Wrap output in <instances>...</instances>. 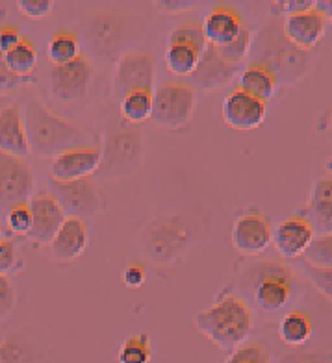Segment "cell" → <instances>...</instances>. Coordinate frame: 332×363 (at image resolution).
Masks as SVG:
<instances>
[{
    "instance_id": "4316f807",
    "label": "cell",
    "mask_w": 332,
    "mask_h": 363,
    "mask_svg": "<svg viewBox=\"0 0 332 363\" xmlns=\"http://www.w3.org/2000/svg\"><path fill=\"white\" fill-rule=\"evenodd\" d=\"M314 325L309 313L301 310L288 311L279 323V335L288 347H303L312 337Z\"/></svg>"
},
{
    "instance_id": "8fae6325",
    "label": "cell",
    "mask_w": 332,
    "mask_h": 363,
    "mask_svg": "<svg viewBox=\"0 0 332 363\" xmlns=\"http://www.w3.org/2000/svg\"><path fill=\"white\" fill-rule=\"evenodd\" d=\"M35 177L26 160L0 152V213L28 202L34 195Z\"/></svg>"
},
{
    "instance_id": "ab89813d",
    "label": "cell",
    "mask_w": 332,
    "mask_h": 363,
    "mask_svg": "<svg viewBox=\"0 0 332 363\" xmlns=\"http://www.w3.org/2000/svg\"><path fill=\"white\" fill-rule=\"evenodd\" d=\"M17 6L30 19H43L52 11L54 2H50V0H21V2H17Z\"/></svg>"
},
{
    "instance_id": "6da1fadb",
    "label": "cell",
    "mask_w": 332,
    "mask_h": 363,
    "mask_svg": "<svg viewBox=\"0 0 332 363\" xmlns=\"http://www.w3.org/2000/svg\"><path fill=\"white\" fill-rule=\"evenodd\" d=\"M250 63H260L275 74L279 86H289L303 80L312 69V54L301 50L286 39L280 17H271L253 35Z\"/></svg>"
},
{
    "instance_id": "836d02e7",
    "label": "cell",
    "mask_w": 332,
    "mask_h": 363,
    "mask_svg": "<svg viewBox=\"0 0 332 363\" xmlns=\"http://www.w3.org/2000/svg\"><path fill=\"white\" fill-rule=\"evenodd\" d=\"M4 223L11 234L15 235H28L32 228V211H30L28 202H21V204L11 206L10 210L4 213Z\"/></svg>"
},
{
    "instance_id": "74e56055",
    "label": "cell",
    "mask_w": 332,
    "mask_h": 363,
    "mask_svg": "<svg viewBox=\"0 0 332 363\" xmlns=\"http://www.w3.org/2000/svg\"><path fill=\"white\" fill-rule=\"evenodd\" d=\"M303 269L304 272H306V277L310 278V282L316 286V289H318L325 298L332 301V269L312 267L309 263H303Z\"/></svg>"
},
{
    "instance_id": "d6986e66",
    "label": "cell",
    "mask_w": 332,
    "mask_h": 363,
    "mask_svg": "<svg viewBox=\"0 0 332 363\" xmlns=\"http://www.w3.org/2000/svg\"><path fill=\"white\" fill-rule=\"evenodd\" d=\"M314 241V225L306 216L295 213L280 223L273 232L277 252L286 259L303 258Z\"/></svg>"
},
{
    "instance_id": "c3c4849f",
    "label": "cell",
    "mask_w": 332,
    "mask_h": 363,
    "mask_svg": "<svg viewBox=\"0 0 332 363\" xmlns=\"http://www.w3.org/2000/svg\"><path fill=\"white\" fill-rule=\"evenodd\" d=\"M0 239H2V232H0Z\"/></svg>"
},
{
    "instance_id": "1f68e13d",
    "label": "cell",
    "mask_w": 332,
    "mask_h": 363,
    "mask_svg": "<svg viewBox=\"0 0 332 363\" xmlns=\"http://www.w3.org/2000/svg\"><path fill=\"white\" fill-rule=\"evenodd\" d=\"M250 47H253V34H250V30L243 24L240 30V34L232 39L231 43L216 48L217 52H219V56H221L226 63H231V65H240V63L249 56Z\"/></svg>"
},
{
    "instance_id": "ffe728a7",
    "label": "cell",
    "mask_w": 332,
    "mask_h": 363,
    "mask_svg": "<svg viewBox=\"0 0 332 363\" xmlns=\"http://www.w3.org/2000/svg\"><path fill=\"white\" fill-rule=\"evenodd\" d=\"M0 152L19 158L30 152L24 115L17 102H6L0 108Z\"/></svg>"
},
{
    "instance_id": "f546056e",
    "label": "cell",
    "mask_w": 332,
    "mask_h": 363,
    "mask_svg": "<svg viewBox=\"0 0 332 363\" xmlns=\"http://www.w3.org/2000/svg\"><path fill=\"white\" fill-rule=\"evenodd\" d=\"M121 119L128 125H143L153 115V91H132L119 102Z\"/></svg>"
},
{
    "instance_id": "60d3db41",
    "label": "cell",
    "mask_w": 332,
    "mask_h": 363,
    "mask_svg": "<svg viewBox=\"0 0 332 363\" xmlns=\"http://www.w3.org/2000/svg\"><path fill=\"white\" fill-rule=\"evenodd\" d=\"M147 280V267H145L141 262H131L123 269V282H125L126 287L131 289H138L141 287Z\"/></svg>"
},
{
    "instance_id": "ee69618b",
    "label": "cell",
    "mask_w": 332,
    "mask_h": 363,
    "mask_svg": "<svg viewBox=\"0 0 332 363\" xmlns=\"http://www.w3.org/2000/svg\"><path fill=\"white\" fill-rule=\"evenodd\" d=\"M314 6L321 11V15L327 19V23H332V0H321V2H314Z\"/></svg>"
},
{
    "instance_id": "b9f144b4",
    "label": "cell",
    "mask_w": 332,
    "mask_h": 363,
    "mask_svg": "<svg viewBox=\"0 0 332 363\" xmlns=\"http://www.w3.org/2000/svg\"><path fill=\"white\" fill-rule=\"evenodd\" d=\"M21 41L19 28L10 23L0 24V52L6 54Z\"/></svg>"
},
{
    "instance_id": "d6a6232c",
    "label": "cell",
    "mask_w": 332,
    "mask_h": 363,
    "mask_svg": "<svg viewBox=\"0 0 332 363\" xmlns=\"http://www.w3.org/2000/svg\"><path fill=\"white\" fill-rule=\"evenodd\" d=\"M303 258L304 263H309L312 267L332 269V232L314 238Z\"/></svg>"
},
{
    "instance_id": "7a4b0ae2",
    "label": "cell",
    "mask_w": 332,
    "mask_h": 363,
    "mask_svg": "<svg viewBox=\"0 0 332 363\" xmlns=\"http://www.w3.org/2000/svg\"><path fill=\"white\" fill-rule=\"evenodd\" d=\"M23 115L30 152L39 158H56L69 148L87 145V134L82 126L52 113L35 96L26 101Z\"/></svg>"
},
{
    "instance_id": "d4e9b609",
    "label": "cell",
    "mask_w": 332,
    "mask_h": 363,
    "mask_svg": "<svg viewBox=\"0 0 332 363\" xmlns=\"http://www.w3.org/2000/svg\"><path fill=\"white\" fill-rule=\"evenodd\" d=\"M240 91L267 102L277 95L279 82L267 67H264L260 63H249L240 72Z\"/></svg>"
},
{
    "instance_id": "2e32d148",
    "label": "cell",
    "mask_w": 332,
    "mask_h": 363,
    "mask_svg": "<svg viewBox=\"0 0 332 363\" xmlns=\"http://www.w3.org/2000/svg\"><path fill=\"white\" fill-rule=\"evenodd\" d=\"M101 165V147L84 145L69 148L65 152L52 158L48 167V178L56 182H74L95 177Z\"/></svg>"
},
{
    "instance_id": "d590c367",
    "label": "cell",
    "mask_w": 332,
    "mask_h": 363,
    "mask_svg": "<svg viewBox=\"0 0 332 363\" xmlns=\"http://www.w3.org/2000/svg\"><path fill=\"white\" fill-rule=\"evenodd\" d=\"M17 308V289L8 274H0V325L13 315Z\"/></svg>"
},
{
    "instance_id": "277c9868",
    "label": "cell",
    "mask_w": 332,
    "mask_h": 363,
    "mask_svg": "<svg viewBox=\"0 0 332 363\" xmlns=\"http://www.w3.org/2000/svg\"><path fill=\"white\" fill-rule=\"evenodd\" d=\"M143 163V134L135 125H128L119 117H108L104 141L101 148V165L95 180H125L140 171Z\"/></svg>"
},
{
    "instance_id": "7bdbcfd3",
    "label": "cell",
    "mask_w": 332,
    "mask_h": 363,
    "mask_svg": "<svg viewBox=\"0 0 332 363\" xmlns=\"http://www.w3.org/2000/svg\"><path fill=\"white\" fill-rule=\"evenodd\" d=\"M192 6H195L193 2H158V8L162 11H184V10H192Z\"/></svg>"
},
{
    "instance_id": "bcb514c9",
    "label": "cell",
    "mask_w": 332,
    "mask_h": 363,
    "mask_svg": "<svg viewBox=\"0 0 332 363\" xmlns=\"http://www.w3.org/2000/svg\"><path fill=\"white\" fill-rule=\"evenodd\" d=\"M327 169H328V171H331V174H332V158L327 162Z\"/></svg>"
},
{
    "instance_id": "7dc6e473",
    "label": "cell",
    "mask_w": 332,
    "mask_h": 363,
    "mask_svg": "<svg viewBox=\"0 0 332 363\" xmlns=\"http://www.w3.org/2000/svg\"><path fill=\"white\" fill-rule=\"evenodd\" d=\"M4 104H6V102H4V96L0 95V108H2V106H4Z\"/></svg>"
},
{
    "instance_id": "3957f363",
    "label": "cell",
    "mask_w": 332,
    "mask_h": 363,
    "mask_svg": "<svg viewBox=\"0 0 332 363\" xmlns=\"http://www.w3.org/2000/svg\"><path fill=\"white\" fill-rule=\"evenodd\" d=\"M195 326L217 349L234 350L245 343L255 319L247 301L240 295H223L212 306L199 311Z\"/></svg>"
},
{
    "instance_id": "8992f818",
    "label": "cell",
    "mask_w": 332,
    "mask_h": 363,
    "mask_svg": "<svg viewBox=\"0 0 332 363\" xmlns=\"http://www.w3.org/2000/svg\"><path fill=\"white\" fill-rule=\"evenodd\" d=\"M140 245L156 265H173L186 256L193 245L192 225L180 213L158 216L143 226Z\"/></svg>"
},
{
    "instance_id": "52a82bcc",
    "label": "cell",
    "mask_w": 332,
    "mask_h": 363,
    "mask_svg": "<svg viewBox=\"0 0 332 363\" xmlns=\"http://www.w3.org/2000/svg\"><path fill=\"white\" fill-rule=\"evenodd\" d=\"M240 286L249 293L258 310L275 313L282 310L294 295V274L284 263L258 262L243 271Z\"/></svg>"
},
{
    "instance_id": "f1b7e54d",
    "label": "cell",
    "mask_w": 332,
    "mask_h": 363,
    "mask_svg": "<svg viewBox=\"0 0 332 363\" xmlns=\"http://www.w3.org/2000/svg\"><path fill=\"white\" fill-rule=\"evenodd\" d=\"M4 65L17 77L32 80L38 69V48L30 39L21 38L19 43L4 54Z\"/></svg>"
},
{
    "instance_id": "8d00e7d4",
    "label": "cell",
    "mask_w": 332,
    "mask_h": 363,
    "mask_svg": "<svg viewBox=\"0 0 332 363\" xmlns=\"http://www.w3.org/2000/svg\"><path fill=\"white\" fill-rule=\"evenodd\" d=\"M21 267H23V262L19 258L17 243L13 239H0V274L10 277L11 272H17Z\"/></svg>"
},
{
    "instance_id": "ac0fdd59",
    "label": "cell",
    "mask_w": 332,
    "mask_h": 363,
    "mask_svg": "<svg viewBox=\"0 0 332 363\" xmlns=\"http://www.w3.org/2000/svg\"><path fill=\"white\" fill-rule=\"evenodd\" d=\"M325 30H327V19L316 6L286 15L282 21V32L286 39L301 50H309V52L321 41Z\"/></svg>"
},
{
    "instance_id": "ba28073f",
    "label": "cell",
    "mask_w": 332,
    "mask_h": 363,
    "mask_svg": "<svg viewBox=\"0 0 332 363\" xmlns=\"http://www.w3.org/2000/svg\"><path fill=\"white\" fill-rule=\"evenodd\" d=\"M195 111V89L184 80H167L153 91V115L156 126L180 130L189 125Z\"/></svg>"
},
{
    "instance_id": "e0dca14e",
    "label": "cell",
    "mask_w": 332,
    "mask_h": 363,
    "mask_svg": "<svg viewBox=\"0 0 332 363\" xmlns=\"http://www.w3.org/2000/svg\"><path fill=\"white\" fill-rule=\"evenodd\" d=\"M223 121L225 125L238 132H250L260 128L267 117V102L260 101L243 91H232L223 101Z\"/></svg>"
},
{
    "instance_id": "e575fe53",
    "label": "cell",
    "mask_w": 332,
    "mask_h": 363,
    "mask_svg": "<svg viewBox=\"0 0 332 363\" xmlns=\"http://www.w3.org/2000/svg\"><path fill=\"white\" fill-rule=\"evenodd\" d=\"M225 363H271V354L262 343H243L228 354Z\"/></svg>"
},
{
    "instance_id": "f6af8a7d",
    "label": "cell",
    "mask_w": 332,
    "mask_h": 363,
    "mask_svg": "<svg viewBox=\"0 0 332 363\" xmlns=\"http://www.w3.org/2000/svg\"><path fill=\"white\" fill-rule=\"evenodd\" d=\"M4 67V54L0 52V69Z\"/></svg>"
},
{
    "instance_id": "603a6c76",
    "label": "cell",
    "mask_w": 332,
    "mask_h": 363,
    "mask_svg": "<svg viewBox=\"0 0 332 363\" xmlns=\"http://www.w3.org/2000/svg\"><path fill=\"white\" fill-rule=\"evenodd\" d=\"M0 363H47V350L28 330H17L0 337Z\"/></svg>"
},
{
    "instance_id": "9c48e42d",
    "label": "cell",
    "mask_w": 332,
    "mask_h": 363,
    "mask_svg": "<svg viewBox=\"0 0 332 363\" xmlns=\"http://www.w3.org/2000/svg\"><path fill=\"white\" fill-rule=\"evenodd\" d=\"M48 193L62 206L63 213L74 219H89L106 210V196L95 178L56 182L48 178Z\"/></svg>"
},
{
    "instance_id": "44dd1931",
    "label": "cell",
    "mask_w": 332,
    "mask_h": 363,
    "mask_svg": "<svg viewBox=\"0 0 332 363\" xmlns=\"http://www.w3.org/2000/svg\"><path fill=\"white\" fill-rule=\"evenodd\" d=\"M240 65H231L226 63L217 48L214 45L206 43L204 50L201 54L197 69L193 71L192 80L197 84L201 89H219V87L228 86L234 78L238 77Z\"/></svg>"
},
{
    "instance_id": "9a60e30c",
    "label": "cell",
    "mask_w": 332,
    "mask_h": 363,
    "mask_svg": "<svg viewBox=\"0 0 332 363\" xmlns=\"http://www.w3.org/2000/svg\"><path fill=\"white\" fill-rule=\"evenodd\" d=\"M30 211H32V228L28 239L34 247H48L52 238L58 234V230L65 223L67 216L63 213L62 206L56 202L48 191H38L30 196Z\"/></svg>"
},
{
    "instance_id": "484cf974",
    "label": "cell",
    "mask_w": 332,
    "mask_h": 363,
    "mask_svg": "<svg viewBox=\"0 0 332 363\" xmlns=\"http://www.w3.org/2000/svg\"><path fill=\"white\" fill-rule=\"evenodd\" d=\"M310 223L325 230V234L332 232V174L316 180L310 193Z\"/></svg>"
},
{
    "instance_id": "5bb4252c",
    "label": "cell",
    "mask_w": 332,
    "mask_h": 363,
    "mask_svg": "<svg viewBox=\"0 0 332 363\" xmlns=\"http://www.w3.org/2000/svg\"><path fill=\"white\" fill-rule=\"evenodd\" d=\"M232 247L245 256H258L270 249L273 241L271 220L260 210L243 211L236 217L231 232Z\"/></svg>"
},
{
    "instance_id": "4dcf8cb0",
    "label": "cell",
    "mask_w": 332,
    "mask_h": 363,
    "mask_svg": "<svg viewBox=\"0 0 332 363\" xmlns=\"http://www.w3.org/2000/svg\"><path fill=\"white\" fill-rule=\"evenodd\" d=\"M153 359V345L149 334H135L126 337L119 347L117 362L119 363H150Z\"/></svg>"
},
{
    "instance_id": "7402d4cb",
    "label": "cell",
    "mask_w": 332,
    "mask_h": 363,
    "mask_svg": "<svg viewBox=\"0 0 332 363\" xmlns=\"http://www.w3.org/2000/svg\"><path fill=\"white\" fill-rule=\"evenodd\" d=\"M87 247V226L84 220L67 217L58 234L48 243V256L52 262L69 263L80 258Z\"/></svg>"
},
{
    "instance_id": "cb8c5ba5",
    "label": "cell",
    "mask_w": 332,
    "mask_h": 363,
    "mask_svg": "<svg viewBox=\"0 0 332 363\" xmlns=\"http://www.w3.org/2000/svg\"><path fill=\"white\" fill-rule=\"evenodd\" d=\"M201 24L206 43L214 45V47H223V45L231 43L243 26L238 11L232 6L225 4L214 6Z\"/></svg>"
},
{
    "instance_id": "5b68a950",
    "label": "cell",
    "mask_w": 332,
    "mask_h": 363,
    "mask_svg": "<svg viewBox=\"0 0 332 363\" xmlns=\"http://www.w3.org/2000/svg\"><path fill=\"white\" fill-rule=\"evenodd\" d=\"M82 41L99 62H117L134 41L135 23L125 10H101L80 24Z\"/></svg>"
},
{
    "instance_id": "83f0119b",
    "label": "cell",
    "mask_w": 332,
    "mask_h": 363,
    "mask_svg": "<svg viewBox=\"0 0 332 363\" xmlns=\"http://www.w3.org/2000/svg\"><path fill=\"white\" fill-rule=\"evenodd\" d=\"M82 52L80 35L71 30H58L50 35L47 43V56L52 65H65L74 62Z\"/></svg>"
},
{
    "instance_id": "4fadbf2b",
    "label": "cell",
    "mask_w": 332,
    "mask_h": 363,
    "mask_svg": "<svg viewBox=\"0 0 332 363\" xmlns=\"http://www.w3.org/2000/svg\"><path fill=\"white\" fill-rule=\"evenodd\" d=\"M93 78L92 63L82 54L71 63L52 65L48 74L50 95L60 102H77L87 95Z\"/></svg>"
},
{
    "instance_id": "30bf717a",
    "label": "cell",
    "mask_w": 332,
    "mask_h": 363,
    "mask_svg": "<svg viewBox=\"0 0 332 363\" xmlns=\"http://www.w3.org/2000/svg\"><path fill=\"white\" fill-rule=\"evenodd\" d=\"M206 47L201 23L180 24L169 34L165 65L177 77H192Z\"/></svg>"
},
{
    "instance_id": "f35d334b",
    "label": "cell",
    "mask_w": 332,
    "mask_h": 363,
    "mask_svg": "<svg viewBox=\"0 0 332 363\" xmlns=\"http://www.w3.org/2000/svg\"><path fill=\"white\" fill-rule=\"evenodd\" d=\"M279 363H332V356L323 350H304V352H288Z\"/></svg>"
},
{
    "instance_id": "7c38bea8",
    "label": "cell",
    "mask_w": 332,
    "mask_h": 363,
    "mask_svg": "<svg viewBox=\"0 0 332 363\" xmlns=\"http://www.w3.org/2000/svg\"><path fill=\"white\" fill-rule=\"evenodd\" d=\"M155 86V56L149 50L128 48L117 60L114 93L119 99L132 91H153Z\"/></svg>"
}]
</instances>
